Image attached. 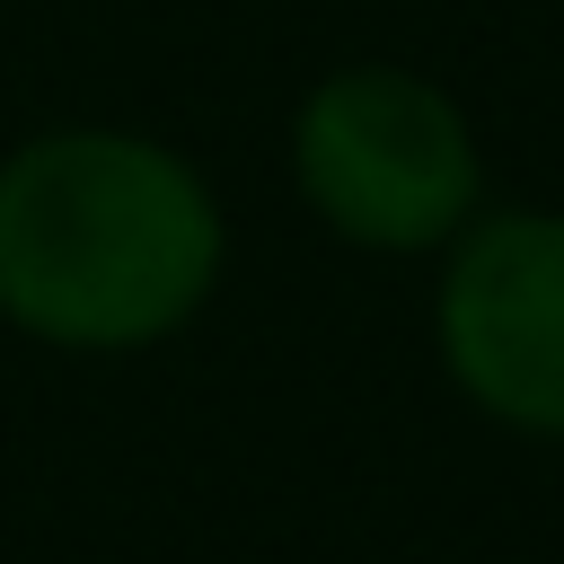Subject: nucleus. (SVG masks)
Listing matches in <instances>:
<instances>
[{
    "label": "nucleus",
    "instance_id": "nucleus-1",
    "mask_svg": "<svg viewBox=\"0 0 564 564\" xmlns=\"http://www.w3.org/2000/svg\"><path fill=\"white\" fill-rule=\"evenodd\" d=\"M220 282V203L150 132L62 123L0 159V317L53 352H141Z\"/></svg>",
    "mask_w": 564,
    "mask_h": 564
},
{
    "label": "nucleus",
    "instance_id": "nucleus-2",
    "mask_svg": "<svg viewBox=\"0 0 564 564\" xmlns=\"http://www.w3.org/2000/svg\"><path fill=\"white\" fill-rule=\"evenodd\" d=\"M300 194L352 247H432L476 203V141L414 70H335L291 123Z\"/></svg>",
    "mask_w": 564,
    "mask_h": 564
},
{
    "label": "nucleus",
    "instance_id": "nucleus-3",
    "mask_svg": "<svg viewBox=\"0 0 564 564\" xmlns=\"http://www.w3.org/2000/svg\"><path fill=\"white\" fill-rule=\"evenodd\" d=\"M441 352L458 388L520 423L564 432V220H485L441 282Z\"/></svg>",
    "mask_w": 564,
    "mask_h": 564
}]
</instances>
